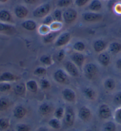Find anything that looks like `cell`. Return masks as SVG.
<instances>
[{"mask_svg":"<svg viewBox=\"0 0 121 131\" xmlns=\"http://www.w3.org/2000/svg\"><path fill=\"white\" fill-rule=\"evenodd\" d=\"M109 50L113 54H118L121 51V44L117 42H112L110 45Z\"/></svg>","mask_w":121,"mask_h":131,"instance_id":"e0dca14e","label":"cell"},{"mask_svg":"<svg viewBox=\"0 0 121 131\" xmlns=\"http://www.w3.org/2000/svg\"><path fill=\"white\" fill-rule=\"evenodd\" d=\"M8 1V0H0V1L2 2V3H5V2H6Z\"/></svg>","mask_w":121,"mask_h":131,"instance_id":"f907efd6","label":"cell"},{"mask_svg":"<svg viewBox=\"0 0 121 131\" xmlns=\"http://www.w3.org/2000/svg\"><path fill=\"white\" fill-rule=\"evenodd\" d=\"M0 19L4 21H8L11 20L10 13L6 10H2L0 12Z\"/></svg>","mask_w":121,"mask_h":131,"instance_id":"4316f807","label":"cell"},{"mask_svg":"<svg viewBox=\"0 0 121 131\" xmlns=\"http://www.w3.org/2000/svg\"><path fill=\"white\" fill-rule=\"evenodd\" d=\"M49 125L50 126L55 129H59L61 128V124L59 121V119L57 118L50 120L49 122Z\"/></svg>","mask_w":121,"mask_h":131,"instance_id":"f1b7e54d","label":"cell"},{"mask_svg":"<svg viewBox=\"0 0 121 131\" xmlns=\"http://www.w3.org/2000/svg\"><path fill=\"white\" fill-rule=\"evenodd\" d=\"M36 131H49L48 129H47L46 128H45L43 127H42V128H40L39 129H38Z\"/></svg>","mask_w":121,"mask_h":131,"instance_id":"681fc988","label":"cell"},{"mask_svg":"<svg viewBox=\"0 0 121 131\" xmlns=\"http://www.w3.org/2000/svg\"><path fill=\"white\" fill-rule=\"evenodd\" d=\"M54 78L59 83H66L68 80L67 75L62 70H59L55 72Z\"/></svg>","mask_w":121,"mask_h":131,"instance_id":"5b68a950","label":"cell"},{"mask_svg":"<svg viewBox=\"0 0 121 131\" xmlns=\"http://www.w3.org/2000/svg\"><path fill=\"white\" fill-rule=\"evenodd\" d=\"M12 27L11 26H9L8 24H5L0 23V31H4L8 30L10 29Z\"/></svg>","mask_w":121,"mask_h":131,"instance_id":"7bdbcfd3","label":"cell"},{"mask_svg":"<svg viewBox=\"0 0 121 131\" xmlns=\"http://www.w3.org/2000/svg\"><path fill=\"white\" fill-rule=\"evenodd\" d=\"M72 3V0H59L58 2V5L60 7H67Z\"/></svg>","mask_w":121,"mask_h":131,"instance_id":"d590c367","label":"cell"},{"mask_svg":"<svg viewBox=\"0 0 121 131\" xmlns=\"http://www.w3.org/2000/svg\"><path fill=\"white\" fill-rule=\"evenodd\" d=\"M106 47V43L103 40H98L94 42L93 48L96 52H100L105 49Z\"/></svg>","mask_w":121,"mask_h":131,"instance_id":"ac0fdd59","label":"cell"},{"mask_svg":"<svg viewBox=\"0 0 121 131\" xmlns=\"http://www.w3.org/2000/svg\"><path fill=\"white\" fill-rule=\"evenodd\" d=\"M30 127L26 124L21 123L16 125L17 131H30Z\"/></svg>","mask_w":121,"mask_h":131,"instance_id":"1f68e13d","label":"cell"},{"mask_svg":"<svg viewBox=\"0 0 121 131\" xmlns=\"http://www.w3.org/2000/svg\"><path fill=\"white\" fill-rule=\"evenodd\" d=\"M26 87L27 89L32 93H35L38 91V84L34 80H30V81H27L26 83Z\"/></svg>","mask_w":121,"mask_h":131,"instance_id":"603a6c76","label":"cell"},{"mask_svg":"<svg viewBox=\"0 0 121 131\" xmlns=\"http://www.w3.org/2000/svg\"><path fill=\"white\" fill-rule=\"evenodd\" d=\"M74 49L79 52H82L85 49V45L82 42H77L74 45Z\"/></svg>","mask_w":121,"mask_h":131,"instance_id":"d6a6232c","label":"cell"},{"mask_svg":"<svg viewBox=\"0 0 121 131\" xmlns=\"http://www.w3.org/2000/svg\"><path fill=\"white\" fill-rule=\"evenodd\" d=\"M114 103L117 105H121V92L116 93L114 97Z\"/></svg>","mask_w":121,"mask_h":131,"instance_id":"ab89813d","label":"cell"},{"mask_svg":"<svg viewBox=\"0 0 121 131\" xmlns=\"http://www.w3.org/2000/svg\"><path fill=\"white\" fill-rule=\"evenodd\" d=\"M45 73H46V70L43 68H42V67H39V68H38L37 69H36L34 72V74L38 76L42 75H44Z\"/></svg>","mask_w":121,"mask_h":131,"instance_id":"60d3db41","label":"cell"},{"mask_svg":"<svg viewBox=\"0 0 121 131\" xmlns=\"http://www.w3.org/2000/svg\"><path fill=\"white\" fill-rule=\"evenodd\" d=\"M57 33H48L45 36L43 37V41L45 43H50L52 41H53L54 39L55 38V37L57 36Z\"/></svg>","mask_w":121,"mask_h":131,"instance_id":"f546056e","label":"cell"},{"mask_svg":"<svg viewBox=\"0 0 121 131\" xmlns=\"http://www.w3.org/2000/svg\"><path fill=\"white\" fill-rule=\"evenodd\" d=\"M7 131H10V130H7Z\"/></svg>","mask_w":121,"mask_h":131,"instance_id":"f5cc1de1","label":"cell"},{"mask_svg":"<svg viewBox=\"0 0 121 131\" xmlns=\"http://www.w3.org/2000/svg\"><path fill=\"white\" fill-rule=\"evenodd\" d=\"M70 34L68 33H64L61 35L57 39V42L55 43V45L57 46H64L70 40Z\"/></svg>","mask_w":121,"mask_h":131,"instance_id":"9c48e42d","label":"cell"},{"mask_svg":"<svg viewBox=\"0 0 121 131\" xmlns=\"http://www.w3.org/2000/svg\"><path fill=\"white\" fill-rule=\"evenodd\" d=\"M115 120L116 123L121 125V107H119L116 110L115 113Z\"/></svg>","mask_w":121,"mask_h":131,"instance_id":"e575fe53","label":"cell"},{"mask_svg":"<svg viewBox=\"0 0 121 131\" xmlns=\"http://www.w3.org/2000/svg\"><path fill=\"white\" fill-rule=\"evenodd\" d=\"M84 92L85 95L87 99L92 100H94L95 96H96V93H95V91L92 89H91V88H87V89L84 90Z\"/></svg>","mask_w":121,"mask_h":131,"instance_id":"d4e9b609","label":"cell"},{"mask_svg":"<svg viewBox=\"0 0 121 131\" xmlns=\"http://www.w3.org/2000/svg\"><path fill=\"white\" fill-rule=\"evenodd\" d=\"M89 131H93V130H89Z\"/></svg>","mask_w":121,"mask_h":131,"instance_id":"816d5d0a","label":"cell"},{"mask_svg":"<svg viewBox=\"0 0 121 131\" xmlns=\"http://www.w3.org/2000/svg\"><path fill=\"white\" fill-rule=\"evenodd\" d=\"M77 17V13L75 10L72 8L68 9L63 13V17L65 22L70 23L74 21Z\"/></svg>","mask_w":121,"mask_h":131,"instance_id":"3957f363","label":"cell"},{"mask_svg":"<svg viewBox=\"0 0 121 131\" xmlns=\"http://www.w3.org/2000/svg\"><path fill=\"white\" fill-rule=\"evenodd\" d=\"M105 89L109 91L113 90L116 87V83L112 78H107L104 83Z\"/></svg>","mask_w":121,"mask_h":131,"instance_id":"d6986e66","label":"cell"},{"mask_svg":"<svg viewBox=\"0 0 121 131\" xmlns=\"http://www.w3.org/2000/svg\"><path fill=\"white\" fill-rule=\"evenodd\" d=\"M29 11L24 6H18L15 9V14L18 18H24L27 16Z\"/></svg>","mask_w":121,"mask_h":131,"instance_id":"5bb4252c","label":"cell"},{"mask_svg":"<svg viewBox=\"0 0 121 131\" xmlns=\"http://www.w3.org/2000/svg\"><path fill=\"white\" fill-rule=\"evenodd\" d=\"M10 84L7 83L0 84V91H1V92H5V91L10 90Z\"/></svg>","mask_w":121,"mask_h":131,"instance_id":"f35d334b","label":"cell"},{"mask_svg":"<svg viewBox=\"0 0 121 131\" xmlns=\"http://www.w3.org/2000/svg\"><path fill=\"white\" fill-rule=\"evenodd\" d=\"M9 126V122L7 119H0V130L7 129Z\"/></svg>","mask_w":121,"mask_h":131,"instance_id":"4dcf8cb0","label":"cell"},{"mask_svg":"<svg viewBox=\"0 0 121 131\" xmlns=\"http://www.w3.org/2000/svg\"><path fill=\"white\" fill-rule=\"evenodd\" d=\"M62 95L65 100L68 102H73L75 100V93L71 89H64L62 91Z\"/></svg>","mask_w":121,"mask_h":131,"instance_id":"52a82bcc","label":"cell"},{"mask_svg":"<svg viewBox=\"0 0 121 131\" xmlns=\"http://www.w3.org/2000/svg\"><path fill=\"white\" fill-rule=\"evenodd\" d=\"M22 26L27 30L31 31L36 28V23L33 20H27V21L23 22L22 24Z\"/></svg>","mask_w":121,"mask_h":131,"instance_id":"ffe728a7","label":"cell"},{"mask_svg":"<svg viewBox=\"0 0 121 131\" xmlns=\"http://www.w3.org/2000/svg\"><path fill=\"white\" fill-rule=\"evenodd\" d=\"M53 18L56 21H62V13L60 10H57L53 13Z\"/></svg>","mask_w":121,"mask_h":131,"instance_id":"8d00e7d4","label":"cell"},{"mask_svg":"<svg viewBox=\"0 0 121 131\" xmlns=\"http://www.w3.org/2000/svg\"><path fill=\"white\" fill-rule=\"evenodd\" d=\"M84 72L87 77L92 79L96 74L97 67L93 63H89L85 67Z\"/></svg>","mask_w":121,"mask_h":131,"instance_id":"8992f818","label":"cell"},{"mask_svg":"<svg viewBox=\"0 0 121 131\" xmlns=\"http://www.w3.org/2000/svg\"><path fill=\"white\" fill-rule=\"evenodd\" d=\"M50 9H51L50 5L48 4H45L35 9L33 13V14L35 17L42 18L49 13Z\"/></svg>","mask_w":121,"mask_h":131,"instance_id":"6da1fadb","label":"cell"},{"mask_svg":"<svg viewBox=\"0 0 121 131\" xmlns=\"http://www.w3.org/2000/svg\"><path fill=\"white\" fill-rule=\"evenodd\" d=\"M40 113L43 115H47L51 112V107L48 103H43L39 107Z\"/></svg>","mask_w":121,"mask_h":131,"instance_id":"44dd1931","label":"cell"},{"mask_svg":"<svg viewBox=\"0 0 121 131\" xmlns=\"http://www.w3.org/2000/svg\"><path fill=\"white\" fill-rule=\"evenodd\" d=\"M53 21V18L51 16H48L46 17V18L44 20L43 23L45 25H49L52 23V22Z\"/></svg>","mask_w":121,"mask_h":131,"instance_id":"f6af8a7d","label":"cell"},{"mask_svg":"<svg viewBox=\"0 0 121 131\" xmlns=\"http://www.w3.org/2000/svg\"><path fill=\"white\" fill-rule=\"evenodd\" d=\"M89 8L92 11L96 12L100 10L102 8V3L98 0H94L89 5Z\"/></svg>","mask_w":121,"mask_h":131,"instance_id":"cb8c5ba5","label":"cell"},{"mask_svg":"<svg viewBox=\"0 0 121 131\" xmlns=\"http://www.w3.org/2000/svg\"><path fill=\"white\" fill-rule=\"evenodd\" d=\"M74 121H75V115H74V110L70 106H67L65 114V122L68 126H71L74 125Z\"/></svg>","mask_w":121,"mask_h":131,"instance_id":"7a4b0ae2","label":"cell"},{"mask_svg":"<svg viewBox=\"0 0 121 131\" xmlns=\"http://www.w3.org/2000/svg\"><path fill=\"white\" fill-rule=\"evenodd\" d=\"M10 105V103L7 99L1 98L0 99V111H4L7 110Z\"/></svg>","mask_w":121,"mask_h":131,"instance_id":"484cf974","label":"cell"},{"mask_svg":"<svg viewBox=\"0 0 121 131\" xmlns=\"http://www.w3.org/2000/svg\"><path fill=\"white\" fill-rule=\"evenodd\" d=\"M40 61L46 65H49L51 63V58L48 56L44 55L42 56L40 58Z\"/></svg>","mask_w":121,"mask_h":131,"instance_id":"74e56055","label":"cell"},{"mask_svg":"<svg viewBox=\"0 0 121 131\" xmlns=\"http://www.w3.org/2000/svg\"><path fill=\"white\" fill-rule=\"evenodd\" d=\"M16 76L12 73L6 72L3 73V74L0 76V81L3 82H8V81H13L16 80Z\"/></svg>","mask_w":121,"mask_h":131,"instance_id":"2e32d148","label":"cell"},{"mask_svg":"<svg viewBox=\"0 0 121 131\" xmlns=\"http://www.w3.org/2000/svg\"><path fill=\"white\" fill-rule=\"evenodd\" d=\"M65 68L67 71L73 77H77L79 75V71H78L77 68L73 63L71 62L70 61L67 62L65 63Z\"/></svg>","mask_w":121,"mask_h":131,"instance_id":"30bf717a","label":"cell"},{"mask_svg":"<svg viewBox=\"0 0 121 131\" xmlns=\"http://www.w3.org/2000/svg\"><path fill=\"white\" fill-rule=\"evenodd\" d=\"M116 68H118L119 70L121 71V58H119V59L117 60L116 62Z\"/></svg>","mask_w":121,"mask_h":131,"instance_id":"7dc6e473","label":"cell"},{"mask_svg":"<svg viewBox=\"0 0 121 131\" xmlns=\"http://www.w3.org/2000/svg\"><path fill=\"white\" fill-rule=\"evenodd\" d=\"M14 116L17 119H22L26 114V110L21 106H18L14 108Z\"/></svg>","mask_w":121,"mask_h":131,"instance_id":"7c38bea8","label":"cell"},{"mask_svg":"<svg viewBox=\"0 0 121 131\" xmlns=\"http://www.w3.org/2000/svg\"><path fill=\"white\" fill-rule=\"evenodd\" d=\"M100 117L103 119H107L112 116V111L109 106L106 104H102L100 106L98 110Z\"/></svg>","mask_w":121,"mask_h":131,"instance_id":"277c9868","label":"cell"},{"mask_svg":"<svg viewBox=\"0 0 121 131\" xmlns=\"http://www.w3.org/2000/svg\"><path fill=\"white\" fill-rule=\"evenodd\" d=\"M14 92L17 95H22L25 94L26 86L24 83H20L14 88Z\"/></svg>","mask_w":121,"mask_h":131,"instance_id":"7402d4cb","label":"cell"},{"mask_svg":"<svg viewBox=\"0 0 121 131\" xmlns=\"http://www.w3.org/2000/svg\"><path fill=\"white\" fill-rule=\"evenodd\" d=\"M89 1V0H76L75 4L78 7H82L88 3Z\"/></svg>","mask_w":121,"mask_h":131,"instance_id":"ee69618b","label":"cell"},{"mask_svg":"<svg viewBox=\"0 0 121 131\" xmlns=\"http://www.w3.org/2000/svg\"><path fill=\"white\" fill-rule=\"evenodd\" d=\"M98 61H99L100 63H101L103 66L106 67L109 64L110 61H111V58L108 53L103 52L98 57Z\"/></svg>","mask_w":121,"mask_h":131,"instance_id":"9a60e30c","label":"cell"},{"mask_svg":"<svg viewBox=\"0 0 121 131\" xmlns=\"http://www.w3.org/2000/svg\"><path fill=\"white\" fill-rule=\"evenodd\" d=\"M83 19L86 21L92 22L96 21L101 19L102 16L100 14H97L94 13H86L83 15Z\"/></svg>","mask_w":121,"mask_h":131,"instance_id":"ba28073f","label":"cell"},{"mask_svg":"<svg viewBox=\"0 0 121 131\" xmlns=\"http://www.w3.org/2000/svg\"><path fill=\"white\" fill-rule=\"evenodd\" d=\"M64 56H65V53L64 52V50H61L59 51V52L58 53V60L59 61H62V60L63 59V58H64Z\"/></svg>","mask_w":121,"mask_h":131,"instance_id":"bcb514c9","label":"cell"},{"mask_svg":"<svg viewBox=\"0 0 121 131\" xmlns=\"http://www.w3.org/2000/svg\"><path fill=\"white\" fill-rule=\"evenodd\" d=\"M116 126L113 122H107L104 126V131H116Z\"/></svg>","mask_w":121,"mask_h":131,"instance_id":"83f0119b","label":"cell"},{"mask_svg":"<svg viewBox=\"0 0 121 131\" xmlns=\"http://www.w3.org/2000/svg\"><path fill=\"white\" fill-rule=\"evenodd\" d=\"M72 60L75 63L80 67H81L83 65L84 61V57L80 53H74L71 56Z\"/></svg>","mask_w":121,"mask_h":131,"instance_id":"4fadbf2b","label":"cell"},{"mask_svg":"<svg viewBox=\"0 0 121 131\" xmlns=\"http://www.w3.org/2000/svg\"><path fill=\"white\" fill-rule=\"evenodd\" d=\"M79 117L84 121H88L91 117L90 110L86 107H82L79 111Z\"/></svg>","mask_w":121,"mask_h":131,"instance_id":"8fae6325","label":"cell"},{"mask_svg":"<svg viewBox=\"0 0 121 131\" xmlns=\"http://www.w3.org/2000/svg\"><path fill=\"white\" fill-rule=\"evenodd\" d=\"M26 3L27 4H35L36 2L38 1V0H24Z\"/></svg>","mask_w":121,"mask_h":131,"instance_id":"c3c4849f","label":"cell"},{"mask_svg":"<svg viewBox=\"0 0 121 131\" xmlns=\"http://www.w3.org/2000/svg\"><path fill=\"white\" fill-rule=\"evenodd\" d=\"M40 85H41V87L43 89H47L50 86V84L49 83V81H48L47 80H42L40 81Z\"/></svg>","mask_w":121,"mask_h":131,"instance_id":"b9f144b4","label":"cell"},{"mask_svg":"<svg viewBox=\"0 0 121 131\" xmlns=\"http://www.w3.org/2000/svg\"><path fill=\"white\" fill-rule=\"evenodd\" d=\"M64 115V110L62 107L58 108L55 112V117L58 119L62 118Z\"/></svg>","mask_w":121,"mask_h":131,"instance_id":"836d02e7","label":"cell"}]
</instances>
